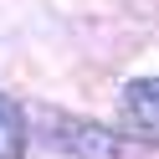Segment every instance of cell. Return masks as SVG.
<instances>
[{"instance_id": "1", "label": "cell", "mask_w": 159, "mask_h": 159, "mask_svg": "<svg viewBox=\"0 0 159 159\" xmlns=\"http://www.w3.org/2000/svg\"><path fill=\"white\" fill-rule=\"evenodd\" d=\"M57 144H62L67 154H77V159H118L123 154V144H118L113 128L87 123V118H62V123H57Z\"/></svg>"}, {"instance_id": "2", "label": "cell", "mask_w": 159, "mask_h": 159, "mask_svg": "<svg viewBox=\"0 0 159 159\" xmlns=\"http://www.w3.org/2000/svg\"><path fill=\"white\" fill-rule=\"evenodd\" d=\"M123 123L144 144H159V77H139L123 87Z\"/></svg>"}, {"instance_id": "3", "label": "cell", "mask_w": 159, "mask_h": 159, "mask_svg": "<svg viewBox=\"0 0 159 159\" xmlns=\"http://www.w3.org/2000/svg\"><path fill=\"white\" fill-rule=\"evenodd\" d=\"M26 154V113L16 108V98L0 93V159H21Z\"/></svg>"}]
</instances>
